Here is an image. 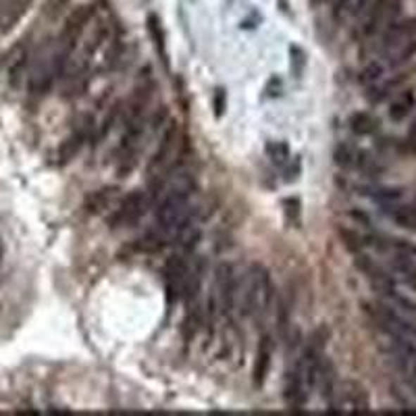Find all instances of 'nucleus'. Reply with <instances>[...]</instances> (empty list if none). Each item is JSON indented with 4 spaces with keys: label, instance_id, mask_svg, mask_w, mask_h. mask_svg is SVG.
Here are the masks:
<instances>
[{
    "label": "nucleus",
    "instance_id": "15",
    "mask_svg": "<svg viewBox=\"0 0 416 416\" xmlns=\"http://www.w3.org/2000/svg\"><path fill=\"white\" fill-rule=\"evenodd\" d=\"M387 217L402 229H408V232H416V200L415 202H406L402 204L396 202V204H389V206H381Z\"/></svg>",
    "mask_w": 416,
    "mask_h": 416
},
{
    "label": "nucleus",
    "instance_id": "2",
    "mask_svg": "<svg viewBox=\"0 0 416 416\" xmlns=\"http://www.w3.org/2000/svg\"><path fill=\"white\" fill-rule=\"evenodd\" d=\"M273 302H275V285L269 269L260 263H252L244 279L237 281L235 310L246 319L263 323L271 315Z\"/></svg>",
    "mask_w": 416,
    "mask_h": 416
},
{
    "label": "nucleus",
    "instance_id": "29",
    "mask_svg": "<svg viewBox=\"0 0 416 416\" xmlns=\"http://www.w3.org/2000/svg\"><path fill=\"white\" fill-rule=\"evenodd\" d=\"M315 2H317V4H321V2H331V4H333L335 0H315Z\"/></svg>",
    "mask_w": 416,
    "mask_h": 416
},
{
    "label": "nucleus",
    "instance_id": "9",
    "mask_svg": "<svg viewBox=\"0 0 416 416\" xmlns=\"http://www.w3.org/2000/svg\"><path fill=\"white\" fill-rule=\"evenodd\" d=\"M331 408L343 412H367L370 408L369 391L356 381H343L341 385H337Z\"/></svg>",
    "mask_w": 416,
    "mask_h": 416
},
{
    "label": "nucleus",
    "instance_id": "6",
    "mask_svg": "<svg viewBox=\"0 0 416 416\" xmlns=\"http://www.w3.org/2000/svg\"><path fill=\"white\" fill-rule=\"evenodd\" d=\"M146 208H148V196H146V191H141V189L130 191L125 198H121L115 204V208H113V213L108 217V227L119 229V227H132V225H136L139 219L144 217Z\"/></svg>",
    "mask_w": 416,
    "mask_h": 416
},
{
    "label": "nucleus",
    "instance_id": "3",
    "mask_svg": "<svg viewBox=\"0 0 416 416\" xmlns=\"http://www.w3.org/2000/svg\"><path fill=\"white\" fill-rule=\"evenodd\" d=\"M94 17H96V4H94V2L80 4L77 8H73V11L67 15L63 27H61V32H58V36L52 40L56 61H58V65L63 67V71H65L67 63L73 58L77 46L82 44V40H84V36H86L90 23L94 21Z\"/></svg>",
    "mask_w": 416,
    "mask_h": 416
},
{
    "label": "nucleus",
    "instance_id": "8",
    "mask_svg": "<svg viewBox=\"0 0 416 416\" xmlns=\"http://www.w3.org/2000/svg\"><path fill=\"white\" fill-rule=\"evenodd\" d=\"M416 38V19H402V21H391L383 32H381V42H379V54L381 58L393 54L398 48L408 44Z\"/></svg>",
    "mask_w": 416,
    "mask_h": 416
},
{
    "label": "nucleus",
    "instance_id": "7",
    "mask_svg": "<svg viewBox=\"0 0 416 416\" xmlns=\"http://www.w3.org/2000/svg\"><path fill=\"white\" fill-rule=\"evenodd\" d=\"M237 281H239V279L235 277L232 265L223 263V265H219V267H217L213 300H215L217 313H219V315H223V317H232L233 310H235V300H237Z\"/></svg>",
    "mask_w": 416,
    "mask_h": 416
},
{
    "label": "nucleus",
    "instance_id": "28",
    "mask_svg": "<svg viewBox=\"0 0 416 416\" xmlns=\"http://www.w3.org/2000/svg\"><path fill=\"white\" fill-rule=\"evenodd\" d=\"M2 256H4V246H2V241H0V260H2Z\"/></svg>",
    "mask_w": 416,
    "mask_h": 416
},
{
    "label": "nucleus",
    "instance_id": "22",
    "mask_svg": "<svg viewBox=\"0 0 416 416\" xmlns=\"http://www.w3.org/2000/svg\"><path fill=\"white\" fill-rule=\"evenodd\" d=\"M134 248H136L138 252H148V254L158 252V250H163V248H165V233L160 232V229H158V232L144 233L141 237L136 239Z\"/></svg>",
    "mask_w": 416,
    "mask_h": 416
},
{
    "label": "nucleus",
    "instance_id": "1",
    "mask_svg": "<svg viewBox=\"0 0 416 416\" xmlns=\"http://www.w3.org/2000/svg\"><path fill=\"white\" fill-rule=\"evenodd\" d=\"M191 191L194 179L187 173L173 177L169 184L160 187L154 219L156 227L165 235H175L194 221L196 208L191 206Z\"/></svg>",
    "mask_w": 416,
    "mask_h": 416
},
{
    "label": "nucleus",
    "instance_id": "18",
    "mask_svg": "<svg viewBox=\"0 0 416 416\" xmlns=\"http://www.w3.org/2000/svg\"><path fill=\"white\" fill-rule=\"evenodd\" d=\"M416 104V96L412 90H406V92H402L391 104H389V119L391 121H402V119H406L408 115H410V111L415 108Z\"/></svg>",
    "mask_w": 416,
    "mask_h": 416
},
{
    "label": "nucleus",
    "instance_id": "12",
    "mask_svg": "<svg viewBox=\"0 0 416 416\" xmlns=\"http://www.w3.org/2000/svg\"><path fill=\"white\" fill-rule=\"evenodd\" d=\"M90 134H92V121L86 119L84 123H80V125L71 132L69 138L61 144V148H58V163H61V165L69 163V160L82 150V146L88 141Z\"/></svg>",
    "mask_w": 416,
    "mask_h": 416
},
{
    "label": "nucleus",
    "instance_id": "19",
    "mask_svg": "<svg viewBox=\"0 0 416 416\" xmlns=\"http://www.w3.org/2000/svg\"><path fill=\"white\" fill-rule=\"evenodd\" d=\"M367 194H369L379 206H389V204H396V202H400L404 198V191L400 187H387V185L369 187Z\"/></svg>",
    "mask_w": 416,
    "mask_h": 416
},
{
    "label": "nucleus",
    "instance_id": "14",
    "mask_svg": "<svg viewBox=\"0 0 416 416\" xmlns=\"http://www.w3.org/2000/svg\"><path fill=\"white\" fill-rule=\"evenodd\" d=\"M34 0H0V34H8L30 11Z\"/></svg>",
    "mask_w": 416,
    "mask_h": 416
},
{
    "label": "nucleus",
    "instance_id": "25",
    "mask_svg": "<svg viewBox=\"0 0 416 416\" xmlns=\"http://www.w3.org/2000/svg\"><path fill=\"white\" fill-rule=\"evenodd\" d=\"M339 235H341V239H343L346 248H348L352 254H358V252H363V250H365V246H367L365 237H363L360 233L352 232V229H339Z\"/></svg>",
    "mask_w": 416,
    "mask_h": 416
},
{
    "label": "nucleus",
    "instance_id": "26",
    "mask_svg": "<svg viewBox=\"0 0 416 416\" xmlns=\"http://www.w3.org/2000/svg\"><path fill=\"white\" fill-rule=\"evenodd\" d=\"M213 104H215V115H217V117H221V115L225 113V108H227V94H225V90H221V88H217V90H215Z\"/></svg>",
    "mask_w": 416,
    "mask_h": 416
},
{
    "label": "nucleus",
    "instance_id": "16",
    "mask_svg": "<svg viewBox=\"0 0 416 416\" xmlns=\"http://www.w3.org/2000/svg\"><path fill=\"white\" fill-rule=\"evenodd\" d=\"M389 271L396 281H402L406 287L416 291V263L402 256V254H389Z\"/></svg>",
    "mask_w": 416,
    "mask_h": 416
},
{
    "label": "nucleus",
    "instance_id": "24",
    "mask_svg": "<svg viewBox=\"0 0 416 416\" xmlns=\"http://www.w3.org/2000/svg\"><path fill=\"white\" fill-rule=\"evenodd\" d=\"M358 154H360V150H356V148H352V146H348V144H341V146L335 150V163H337L339 167H346V169L356 167Z\"/></svg>",
    "mask_w": 416,
    "mask_h": 416
},
{
    "label": "nucleus",
    "instance_id": "21",
    "mask_svg": "<svg viewBox=\"0 0 416 416\" xmlns=\"http://www.w3.org/2000/svg\"><path fill=\"white\" fill-rule=\"evenodd\" d=\"M148 32H150V36H152V40H154L156 52L160 54L165 67L169 69V54H167V44H165V32H163L160 21H158L156 15H150V17H148Z\"/></svg>",
    "mask_w": 416,
    "mask_h": 416
},
{
    "label": "nucleus",
    "instance_id": "17",
    "mask_svg": "<svg viewBox=\"0 0 416 416\" xmlns=\"http://www.w3.org/2000/svg\"><path fill=\"white\" fill-rule=\"evenodd\" d=\"M117 198H119V189L117 187H100V189H96L92 194H88V198L84 202V208L90 215H100V213L108 210L111 206H115Z\"/></svg>",
    "mask_w": 416,
    "mask_h": 416
},
{
    "label": "nucleus",
    "instance_id": "10",
    "mask_svg": "<svg viewBox=\"0 0 416 416\" xmlns=\"http://www.w3.org/2000/svg\"><path fill=\"white\" fill-rule=\"evenodd\" d=\"M273 356H275V339H273L271 333H265L258 339L254 363H252V385L256 389H260L267 383L269 370H271V365H273Z\"/></svg>",
    "mask_w": 416,
    "mask_h": 416
},
{
    "label": "nucleus",
    "instance_id": "11",
    "mask_svg": "<svg viewBox=\"0 0 416 416\" xmlns=\"http://www.w3.org/2000/svg\"><path fill=\"white\" fill-rule=\"evenodd\" d=\"M187 273H189V265L185 260V256H173L167 265H165V287H167V298L169 302H175V300H182V294H184L185 287V279H187Z\"/></svg>",
    "mask_w": 416,
    "mask_h": 416
},
{
    "label": "nucleus",
    "instance_id": "27",
    "mask_svg": "<svg viewBox=\"0 0 416 416\" xmlns=\"http://www.w3.org/2000/svg\"><path fill=\"white\" fill-rule=\"evenodd\" d=\"M406 148H408L410 152H416V121L410 125V130H408V134H406Z\"/></svg>",
    "mask_w": 416,
    "mask_h": 416
},
{
    "label": "nucleus",
    "instance_id": "4",
    "mask_svg": "<svg viewBox=\"0 0 416 416\" xmlns=\"http://www.w3.org/2000/svg\"><path fill=\"white\" fill-rule=\"evenodd\" d=\"M363 310L367 313L370 321L377 324V329L387 333L391 339H412V337H416L415 315L402 313V310L393 308L391 304H387L383 300L365 302Z\"/></svg>",
    "mask_w": 416,
    "mask_h": 416
},
{
    "label": "nucleus",
    "instance_id": "5",
    "mask_svg": "<svg viewBox=\"0 0 416 416\" xmlns=\"http://www.w3.org/2000/svg\"><path fill=\"white\" fill-rule=\"evenodd\" d=\"M179 146V125L177 123H169L160 136V141L154 150V154L150 156L148 160V175L154 179L160 175H167L171 169H173V156H175V150Z\"/></svg>",
    "mask_w": 416,
    "mask_h": 416
},
{
    "label": "nucleus",
    "instance_id": "13",
    "mask_svg": "<svg viewBox=\"0 0 416 416\" xmlns=\"http://www.w3.org/2000/svg\"><path fill=\"white\" fill-rule=\"evenodd\" d=\"M396 346V360L404 372L408 385L416 393V346L410 339H393Z\"/></svg>",
    "mask_w": 416,
    "mask_h": 416
},
{
    "label": "nucleus",
    "instance_id": "23",
    "mask_svg": "<svg viewBox=\"0 0 416 416\" xmlns=\"http://www.w3.org/2000/svg\"><path fill=\"white\" fill-rule=\"evenodd\" d=\"M383 75H385V65L381 61H370L360 73V82L365 86H374L383 80Z\"/></svg>",
    "mask_w": 416,
    "mask_h": 416
},
{
    "label": "nucleus",
    "instance_id": "20",
    "mask_svg": "<svg viewBox=\"0 0 416 416\" xmlns=\"http://www.w3.org/2000/svg\"><path fill=\"white\" fill-rule=\"evenodd\" d=\"M350 130L356 136H370L379 130V121L370 115V113H354L350 117Z\"/></svg>",
    "mask_w": 416,
    "mask_h": 416
}]
</instances>
